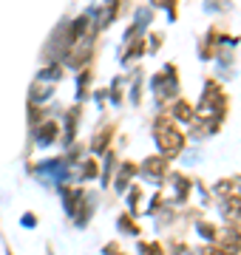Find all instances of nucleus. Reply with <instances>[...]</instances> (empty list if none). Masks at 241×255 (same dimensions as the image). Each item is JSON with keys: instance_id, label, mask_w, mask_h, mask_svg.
I'll return each instance as SVG.
<instances>
[{"instance_id": "1", "label": "nucleus", "mask_w": 241, "mask_h": 255, "mask_svg": "<svg viewBox=\"0 0 241 255\" xmlns=\"http://www.w3.org/2000/svg\"><path fill=\"white\" fill-rule=\"evenodd\" d=\"M159 46H162V34L156 31V34H150V51H156Z\"/></svg>"}]
</instances>
